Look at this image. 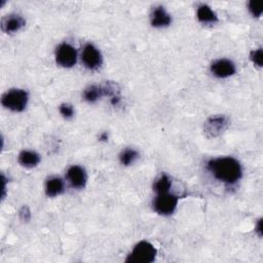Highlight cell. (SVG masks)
<instances>
[{"label": "cell", "mask_w": 263, "mask_h": 263, "mask_svg": "<svg viewBox=\"0 0 263 263\" xmlns=\"http://www.w3.org/2000/svg\"><path fill=\"white\" fill-rule=\"evenodd\" d=\"M207 168L214 178L229 185L236 184L243 175L241 163L230 156L211 159L207 164Z\"/></svg>", "instance_id": "cell-1"}, {"label": "cell", "mask_w": 263, "mask_h": 263, "mask_svg": "<svg viewBox=\"0 0 263 263\" xmlns=\"http://www.w3.org/2000/svg\"><path fill=\"white\" fill-rule=\"evenodd\" d=\"M157 251L149 242L142 241L138 243L132 250L126 262L128 263H151L156 258Z\"/></svg>", "instance_id": "cell-2"}, {"label": "cell", "mask_w": 263, "mask_h": 263, "mask_svg": "<svg viewBox=\"0 0 263 263\" xmlns=\"http://www.w3.org/2000/svg\"><path fill=\"white\" fill-rule=\"evenodd\" d=\"M28 94L24 90L12 89L3 94L1 104L13 112H22L28 104Z\"/></svg>", "instance_id": "cell-3"}, {"label": "cell", "mask_w": 263, "mask_h": 263, "mask_svg": "<svg viewBox=\"0 0 263 263\" xmlns=\"http://www.w3.org/2000/svg\"><path fill=\"white\" fill-rule=\"evenodd\" d=\"M179 202V197L170 192L157 194L153 200L152 206L154 211L162 216H169L175 212Z\"/></svg>", "instance_id": "cell-4"}, {"label": "cell", "mask_w": 263, "mask_h": 263, "mask_svg": "<svg viewBox=\"0 0 263 263\" xmlns=\"http://www.w3.org/2000/svg\"><path fill=\"white\" fill-rule=\"evenodd\" d=\"M229 119L226 115H213L204 125L205 135L208 138H215L222 135L229 127Z\"/></svg>", "instance_id": "cell-5"}, {"label": "cell", "mask_w": 263, "mask_h": 263, "mask_svg": "<svg viewBox=\"0 0 263 263\" xmlns=\"http://www.w3.org/2000/svg\"><path fill=\"white\" fill-rule=\"evenodd\" d=\"M56 61L64 68H71L76 64L77 52L69 43H62L57 47Z\"/></svg>", "instance_id": "cell-6"}, {"label": "cell", "mask_w": 263, "mask_h": 263, "mask_svg": "<svg viewBox=\"0 0 263 263\" xmlns=\"http://www.w3.org/2000/svg\"><path fill=\"white\" fill-rule=\"evenodd\" d=\"M81 60L86 67L91 70H96L98 68H100L103 63V59L100 51H99V49L92 43H88L85 45L81 53Z\"/></svg>", "instance_id": "cell-7"}, {"label": "cell", "mask_w": 263, "mask_h": 263, "mask_svg": "<svg viewBox=\"0 0 263 263\" xmlns=\"http://www.w3.org/2000/svg\"><path fill=\"white\" fill-rule=\"evenodd\" d=\"M236 65L227 59H219L211 65V72L218 78H226L236 73Z\"/></svg>", "instance_id": "cell-8"}, {"label": "cell", "mask_w": 263, "mask_h": 263, "mask_svg": "<svg viewBox=\"0 0 263 263\" xmlns=\"http://www.w3.org/2000/svg\"><path fill=\"white\" fill-rule=\"evenodd\" d=\"M26 25V21L20 14H9L5 15L1 20V29L7 34L20 31Z\"/></svg>", "instance_id": "cell-9"}, {"label": "cell", "mask_w": 263, "mask_h": 263, "mask_svg": "<svg viewBox=\"0 0 263 263\" xmlns=\"http://www.w3.org/2000/svg\"><path fill=\"white\" fill-rule=\"evenodd\" d=\"M67 179L72 187L81 189L86 186L88 177L85 169L79 166H72L67 171Z\"/></svg>", "instance_id": "cell-10"}, {"label": "cell", "mask_w": 263, "mask_h": 263, "mask_svg": "<svg viewBox=\"0 0 263 263\" xmlns=\"http://www.w3.org/2000/svg\"><path fill=\"white\" fill-rule=\"evenodd\" d=\"M172 23L171 15L162 6L155 7L151 12V25L155 28L168 27Z\"/></svg>", "instance_id": "cell-11"}, {"label": "cell", "mask_w": 263, "mask_h": 263, "mask_svg": "<svg viewBox=\"0 0 263 263\" xmlns=\"http://www.w3.org/2000/svg\"><path fill=\"white\" fill-rule=\"evenodd\" d=\"M196 16L197 20L204 24H213L218 22V16L216 12L207 4H203L197 8Z\"/></svg>", "instance_id": "cell-12"}, {"label": "cell", "mask_w": 263, "mask_h": 263, "mask_svg": "<svg viewBox=\"0 0 263 263\" xmlns=\"http://www.w3.org/2000/svg\"><path fill=\"white\" fill-rule=\"evenodd\" d=\"M19 163L25 168H34L40 161V156L35 151L24 150L19 154Z\"/></svg>", "instance_id": "cell-13"}, {"label": "cell", "mask_w": 263, "mask_h": 263, "mask_svg": "<svg viewBox=\"0 0 263 263\" xmlns=\"http://www.w3.org/2000/svg\"><path fill=\"white\" fill-rule=\"evenodd\" d=\"M64 191V182L59 177L49 178L45 183V193L49 197H55Z\"/></svg>", "instance_id": "cell-14"}, {"label": "cell", "mask_w": 263, "mask_h": 263, "mask_svg": "<svg viewBox=\"0 0 263 263\" xmlns=\"http://www.w3.org/2000/svg\"><path fill=\"white\" fill-rule=\"evenodd\" d=\"M171 186H172V182H171V179L169 178V176L166 174H162L154 182L153 190L157 194L167 193V192H170Z\"/></svg>", "instance_id": "cell-15"}, {"label": "cell", "mask_w": 263, "mask_h": 263, "mask_svg": "<svg viewBox=\"0 0 263 263\" xmlns=\"http://www.w3.org/2000/svg\"><path fill=\"white\" fill-rule=\"evenodd\" d=\"M102 96H103V91H102L101 86L100 87L91 86V87L87 88L84 92V97L86 99V101H88L90 103H94V102L98 101Z\"/></svg>", "instance_id": "cell-16"}, {"label": "cell", "mask_w": 263, "mask_h": 263, "mask_svg": "<svg viewBox=\"0 0 263 263\" xmlns=\"http://www.w3.org/2000/svg\"><path fill=\"white\" fill-rule=\"evenodd\" d=\"M139 157V153L137 150L132 149V148H127L121 154L120 160L124 166H131L132 163H134L136 159Z\"/></svg>", "instance_id": "cell-17"}, {"label": "cell", "mask_w": 263, "mask_h": 263, "mask_svg": "<svg viewBox=\"0 0 263 263\" xmlns=\"http://www.w3.org/2000/svg\"><path fill=\"white\" fill-rule=\"evenodd\" d=\"M103 91V96H109V97H115L119 96L120 94V88L118 84L111 81H106L103 86H101Z\"/></svg>", "instance_id": "cell-18"}, {"label": "cell", "mask_w": 263, "mask_h": 263, "mask_svg": "<svg viewBox=\"0 0 263 263\" xmlns=\"http://www.w3.org/2000/svg\"><path fill=\"white\" fill-rule=\"evenodd\" d=\"M250 60L253 62L254 65L258 66V67H262L263 65V52L262 48L254 49L250 53Z\"/></svg>", "instance_id": "cell-19"}, {"label": "cell", "mask_w": 263, "mask_h": 263, "mask_svg": "<svg viewBox=\"0 0 263 263\" xmlns=\"http://www.w3.org/2000/svg\"><path fill=\"white\" fill-rule=\"evenodd\" d=\"M248 7L254 18H260L262 11H263L261 1H250L248 4Z\"/></svg>", "instance_id": "cell-20"}, {"label": "cell", "mask_w": 263, "mask_h": 263, "mask_svg": "<svg viewBox=\"0 0 263 263\" xmlns=\"http://www.w3.org/2000/svg\"><path fill=\"white\" fill-rule=\"evenodd\" d=\"M60 110V113L63 115V118L65 119H71L73 115H74V109H73V106L70 105V104H67V103H64L60 106L59 108Z\"/></svg>", "instance_id": "cell-21"}, {"label": "cell", "mask_w": 263, "mask_h": 263, "mask_svg": "<svg viewBox=\"0 0 263 263\" xmlns=\"http://www.w3.org/2000/svg\"><path fill=\"white\" fill-rule=\"evenodd\" d=\"M19 215L23 222H28L31 218V212L27 206H23L19 212Z\"/></svg>", "instance_id": "cell-22"}, {"label": "cell", "mask_w": 263, "mask_h": 263, "mask_svg": "<svg viewBox=\"0 0 263 263\" xmlns=\"http://www.w3.org/2000/svg\"><path fill=\"white\" fill-rule=\"evenodd\" d=\"M255 232L258 234V236L261 238L262 237V219H259L257 221L256 227H255Z\"/></svg>", "instance_id": "cell-23"}, {"label": "cell", "mask_w": 263, "mask_h": 263, "mask_svg": "<svg viewBox=\"0 0 263 263\" xmlns=\"http://www.w3.org/2000/svg\"><path fill=\"white\" fill-rule=\"evenodd\" d=\"M1 180H2V194H1V196H2V199H4V197H5V193H6V179H5V177H4V175H2L1 176Z\"/></svg>", "instance_id": "cell-24"}, {"label": "cell", "mask_w": 263, "mask_h": 263, "mask_svg": "<svg viewBox=\"0 0 263 263\" xmlns=\"http://www.w3.org/2000/svg\"><path fill=\"white\" fill-rule=\"evenodd\" d=\"M120 101H121L120 96H115V97H112V98H111V104H112L113 106H117V105L120 103Z\"/></svg>", "instance_id": "cell-25"}, {"label": "cell", "mask_w": 263, "mask_h": 263, "mask_svg": "<svg viewBox=\"0 0 263 263\" xmlns=\"http://www.w3.org/2000/svg\"><path fill=\"white\" fill-rule=\"evenodd\" d=\"M108 139V135H107V133H103V134H101V136H100V140L101 141H106Z\"/></svg>", "instance_id": "cell-26"}]
</instances>
